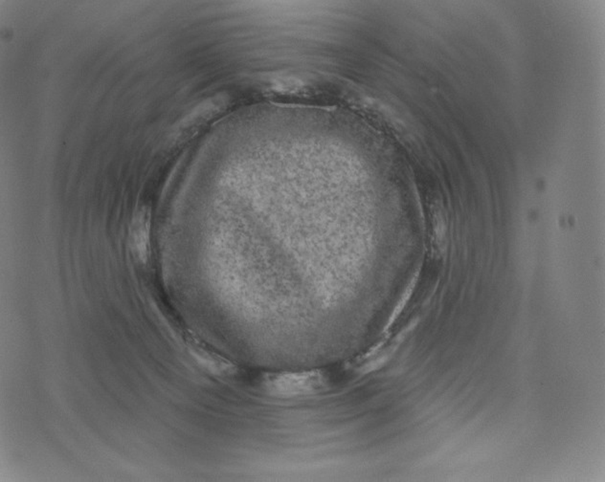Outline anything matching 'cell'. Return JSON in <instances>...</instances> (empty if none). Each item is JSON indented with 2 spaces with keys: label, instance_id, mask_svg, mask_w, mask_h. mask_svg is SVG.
<instances>
[{
  "label": "cell",
  "instance_id": "cell-1",
  "mask_svg": "<svg viewBox=\"0 0 605 482\" xmlns=\"http://www.w3.org/2000/svg\"><path fill=\"white\" fill-rule=\"evenodd\" d=\"M132 237L136 250L141 258H146L147 244H148V215L147 210L141 209L137 212L132 224Z\"/></svg>",
  "mask_w": 605,
  "mask_h": 482
}]
</instances>
